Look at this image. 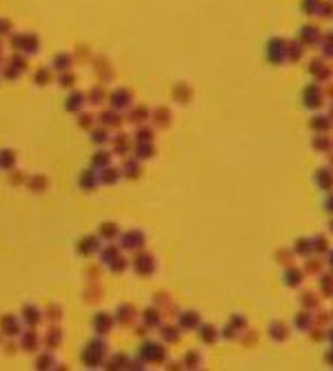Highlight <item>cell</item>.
Here are the masks:
<instances>
[{"mask_svg": "<svg viewBox=\"0 0 333 371\" xmlns=\"http://www.w3.org/2000/svg\"><path fill=\"white\" fill-rule=\"evenodd\" d=\"M105 356H107V344L102 342L100 338H96V340H89L87 342V347L80 353V360L87 367H100Z\"/></svg>", "mask_w": 333, "mask_h": 371, "instance_id": "1", "label": "cell"}, {"mask_svg": "<svg viewBox=\"0 0 333 371\" xmlns=\"http://www.w3.org/2000/svg\"><path fill=\"white\" fill-rule=\"evenodd\" d=\"M18 344H20V351L25 353H38L40 347H42V335L38 334V329H34V327H27V329H22V334L18 335Z\"/></svg>", "mask_w": 333, "mask_h": 371, "instance_id": "2", "label": "cell"}, {"mask_svg": "<svg viewBox=\"0 0 333 371\" xmlns=\"http://www.w3.org/2000/svg\"><path fill=\"white\" fill-rule=\"evenodd\" d=\"M62 342H65V329L60 327V322L47 325V329L42 334V347L47 351H56V349H60Z\"/></svg>", "mask_w": 333, "mask_h": 371, "instance_id": "3", "label": "cell"}, {"mask_svg": "<svg viewBox=\"0 0 333 371\" xmlns=\"http://www.w3.org/2000/svg\"><path fill=\"white\" fill-rule=\"evenodd\" d=\"M0 331L4 338H18L22 334V318L13 313H2L0 316Z\"/></svg>", "mask_w": 333, "mask_h": 371, "instance_id": "4", "label": "cell"}, {"mask_svg": "<svg viewBox=\"0 0 333 371\" xmlns=\"http://www.w3.org/2000/svg\"><path fill=\"white\" fill-rule=\"evenodd\" d=\"M20 318H22V325L25 327L38 329V327L44 322V311L40 307H36V304H25V307L20 309Z\"/></svg>", "mask_w": 333, "mask_h": 371, "instance_id": "5", "label": "cell"}, {"mask_svg": "<svg viewBox=\"0 0 333 371\" xmlns=\"http://www.w3.org/2000/svg\"><path fill=\"white\" fill-rule=\"evenodd\" d=\"M98 249H100V238H96V236H84V238H80L78 245H75V251H78L80 256H84V258L93 256Z\"/></svg>", "mask_w": 333, "mask_h": 371, "instance_id": "6", "label": "cell"}, {"mask_svg": "<svg viewBox=\"0 0 333 371\" xmlns=\"http://www.w3.org/2000/svg\"><path fill=\"white\" fill-rule=\"evenodd\" d=\"M84 103H87V94H82V91H71V94L67 96V100H65V111L75 113V116H78V113L82 111Z\"/></svg>", "mask_w": 333, "mask_h": 371, "instance_id": "7", "label": "cell"}, {"mask_svg": "<svg viewBox=\"0 0 333 371\" xmlns=\"http://www.w3.org/2000/svg\"><path fill=\"white\" fill-rule=\"evenodd\" d=\"M27 189H29L31 193H44L49 189V178L44 174H31L27 176Z\"/></svg>", "mask_w": 333, "mask_h": 371, "instance_id": "8", "label": "cell"}, {"mask_svg": "<svg viewBox=\"0 0 333 371\" xmlns=\"http://www.w3.org/2000/svg\"><path fill=\"white\" fill-rule=\"evenodd\" d=\"M20 51L27 56H34L40 51V38L36 34H22L20 38Z\"/></svg>", "mask_w": 333, "mask_h": 371, "instance_id": "9", "label": "cell"}, {"mask_svg": "<svg viewBox=\"0 0 333 371\" xmlns=\"http://www.w3.org/2000/svg\"><path fill=\"white\" fill-rule=\"evenodd\" d=\"M78 185H80V189H82V191L91 193L93 189H96V185H98V174H96V169H93V167L84 169L82 174H80V178H78Z\"/></svg>", "mask_w": 333, "mask_h": 371, "instance_id": "10", "label": "cell"}, {"mask_svg": "<svg viewBox=\"0 0 333 371\" xmlns=\"http://www.w3.org/2000/svg\"><path fill=\"white\" fill-rule=\"evenodd\" d=\"M100 300H102V287L89 280L87 285H84V289H82V302L96 304V302H100Z\"/></svg>", "mask_w": 333, "mask_h": 371, "instance_id": "11", "label": "cell"}, {"mask_svg": "<svg viewBox=\"0 0 333 371\" xmlns=\"http://www.w3.org/2000/svg\"><path fill=\"white\" fill-rule=\"evenodd\" d=\"M111 327H113V318H111L109 313H98V316L93 318V331H96L98 335H107L111 331Z\"/></svg>", "mask_w": 333, "mask_h": 371, "instance_id": "12", "label": "cell"}, {"mask_svg": "<svg viewBox=\"0 0 333 371\" xmlns=\"http://www.w3.org/2000/svg\"><path fill=\"white\" fill-rule=\"evenodd\" d=\"M36 369L40 371H47V369H56V358H53V351H38L36 353V362H34Z\"/></svg>", "mask_w": 333, "mask_h": 371, "instance_id": "13", "label": "cell"}, {"mask_svg": "<svg viewBox=\"0 0 333 371\" xmlns=\"http://www.w3.org/2000/svg\"><path fill=\"white\" fill-rule=\"evenodd\" d=\"M34 82L38 87H47L51 82H56V72L51 67H38L34 74Z\"/></svg>", "mask_w": 333, "mask_h": 371, "instance_id": "14", "label": "cell"}, {"mask_svg": "<svg viewBox=\"0 0 333 371\" xmlns=\"http://www.w3.org/2000/svg\"><path fill=\"white\" fill-rule=\"evenodd\" d=\"M42 311H44V320H47V325H51V322H60L62 318H65V309H62L58 302H49Z\"/></svg>", "mask_w": 333, "mask_h": 371, "instance_id": "15", "label": "cell"}, {"mask_svg": "<svg viewBox=\"0 0 333 371\" xmlns=\"http://www.w3.org/2000/svg\"><path fill=\"white\" fill-rule=\"evenodd\" d=\"M18 165V156L13 149H0V169L2 171H11Z\"/></svg>", "mask_w": 333, "mask_h": 371, "instance_id": "16", "label": "cell"}, {"mask_svg": "<svg viewBox=\"0 0 333 371\" xmlns=\"http://www.w3.org/2000/svg\"><path fill=\"white\" fill-rule=\"evenodd\" d=\"M75 60H74V54H58L56 58H53V63H51V69L56 74H60V72H67V69H71V65H74Z\"/></svg>", "mask_w": 333, "mask_h": 371, "instance_id": "17", "label": "cell"}, {"mask_svg": "<svg viewBox=\"0 0 333 371\" xmlns=\"http://www.w3.org/2000/svg\"><path fill=\"white\" fill-rule=\"evenodd\" d=\"M56 82L62 87V89H74V85L78 82V76H75L74 69H67V72H60V74H58Z\"/></svg>", "mask_w": 333, "mask_h": 371, "instance_id": "18", "label": "cell"}, {"mask_svg": "<svg viewBox=\"0 0 333 371\" xmlns=\"http://www.w3.org/2000/svg\"><path fill=\"white\" fill-rule=\"evenodd\" d=\"M118 178H120V171L113 169V167H105V169H100V174H98V183H102V185H113Z\"/></svg>", "mask_w": 333, "mask_h": 371, "instance_id": "19", "label": "cell"}, {"mask_svg": "<svg viewBox=\"0 0 333 371\" xmlns=\"http://www.w3.org/2000/svg\"><path fill=\"white\" fill-rule=\"evenodd\" d=\"M7 63H11L13 67H18L20 72H27V67H29V56L22 54V51H13V54L9 56Z\"/></svg>", "mask_w": 333, "mask_h": 371, "instance_id": "20", "label": "cell"}, {"mask_svg": "<svg viewBox=\"0 0 333 371\" xmlns=\"http://www.w3.org/2000/svg\"><path fill=\"white\" fill-rule=\"evenodd\" d=\"M98 120H100V125H105L107 129H109V127H120V125H122V120H120V116L115 111H102L100 116H98Z\"/></svg>", "mask_w": 333, "mask_h": 371, "instance_id": "21", "label": "cell"}, {"mask_svg": "<svg viewBox=\"0 0 333 371\" xmlns=\"http://www.w3.org/2000/svg\"><path fill=\"white\" fill-rule=\"evenodd\" d=\"M109 162H111V153H107V151H96L91 156V167L93 169H105V167H109Z\"/></svg>", "mask_w": 333, "mask_h": 371, "instance_id": "22", "label": "cell"}, {"mask_svg": "<svg viewBox=\"0 0 333 371\" xmlns=\"http://www.w3.org/2000/svg\"><path fill=\"white\" fill-rule=\"evenodd\" d=\"M96 120H98V118L93 116V113L80 111V113H78V120H75V122H78V127H80V129H84V131H91L93 127H96Z\"/></svg>", "mask_w": 333, "mask_h": 371, "instance_id": "23", "label": "cell"}, {"mask_svg": "<svg viewBox=\"0 0 333 371\" xmlns=\"http://www.w3.org/2000/svg\"><path fill=\"white\" fill-rule=\"evenodd\" d=\"M115 236H118V227L113 223H102L98 229V238H102V240H113Z\"/></svg>", "mask_w": 333, "mask_h": 371, "instance_id": "24", "label": "cell"}, {"mask_svg": "<svg viewBox=\"0 0 333 371\" xmlns=\"http://www.w3.org/2000/svg\"><path fill=\"white\" fill-rule=\"evenodd\" d=\"M9 185L16 187V189L25 187V185H27V174L22 169H18V167H16V169H11V171H9Z\"/></svg>", "mask_w": 333, "mask_h": 371, "instance_id": "25", "label": "cell"}, {"mask_svg": "<svg viewBox=\"0 0 333 371\" xmlns=\"http://www.w3.org/2000/svg\"><path fill=\"white\" fill-rule=\"evenodd\" d=\"M105 98H107V94H105L102 87H91V89L87 91V103L89 105H100V103H105Z\"/></svg>", "mask_w": 333, "mask_h": 371, "instance_id": "26", "label": "cell"}, {"mask_svg": "<svg viewBox=\"0 0 333 371\" xmlns=\"http://www.w3.org/2000/svg\"><path fill=\"white\" fill-rule=\"evenodd\" d=\"M0 76H2L4 80H11V82H16L18 78L22 76V72H20V69H18V67H13L11 63H4V65H2V74H0Z\"/></svg>", "mask_w": 333, "mask_h": 371, "instance_id": "27", "label": "cell"}, {"mask_svg": "<svg viewBox=\"0 0 333 371\" xmlns=\"http://www.w3.org/2000/svg\"><path fill=\"white\" fill-rule=\"evenodd\" d=\"M118 256L120 254H118V249H115L113 245H107L105 249H100V262L102 264H111L115 258H118Z\"/></svg>", "mask_w": 333, "mask_h": 371, "instance_id": "28", "label": "cell"}, {"mask_svg": "<svg viewBox=\"0 0 333 371\" xmlns=\"http://www.w3.org/2000/svg\"><path fill=\"white\" fill-rule=\"evenodd\" d=\"M131 320H133V309L129 307V304L118 307V322H120V325H129Z\"/></svg>", "mask_w": 333, "mask_h": 371, "instance_id": "29", "label": "cell"}, {"mask_svg": "<svg viewBox=\"0 0 333 371\" xmlns=\"http://www.w3.org/2000/svg\"><path fill=\"white\" fill-rule=\"evenodd\" d=\"M91 140L96 145L107 143V140H109V136H107V127L105 125H102V127H93V129H91Z\"/></svg>", "mask_w": 333, "mask_h": 371, "instance_id": "30", "label": "cell"}, {"mask_svg": "<svg viewBox=\"0 0 333 371\" xmlns=\"http://www.w3.org/2000/svg\"><path fill=\"white\" fill-rule=\"evenodd\" d=\"M122 245L127 247V249H133V247H140V245H142V236H140V233H136V231L127 233V236L122 238Z\"/></svg>", "mask_w": 333, "mask_h": 371, "instance_id": "31", "label": "cell"}, {"mask_svg": "<svg viewBox=\"0 0 333 371\" xmlns=\"http://www.w3.org/2000/svg\"><path fill=\"white\" fill-rule=\"evenodd\" d=\"M111 105H113V107H127L129 105V94L127 91H115L113 96H111Z\"/></svg>", "mask_w": 333, "mask_h": 371, "instance_id": "32", "label": "cell"}, {"mask_svg": "<svg viewBox=\"0 0 333 371\" xmlns=\"http://www.w3.org/2000/svg\"><path fill=\"white\" fill-rule=\"evenodd\" d=\"M100 276H102V267H100V264H89V267L84 269V278H87V280H91V282H96Z\"/></svg>", "mask_w": 333, "mask_h": 371, "instance_id": "33", "label": "cell"}, {"mask_svg": "<svg viewBox=\"0 0 333 371\" xmlns=\"http://www.w3.org/2000/svg\"><path fill=\"white\" fill-rule=\"evenodd\" d=\"M2 351L7 353V356H16V353L20 351V344L13 342V338H7V340L2 342Z\"/></svg>", "mask_w": 333, "mask_h": 371, "instance_id": "34", "label": "cell"}, {"mask_svg": "<svg viewBox=\"0 0 333 371\" xmlns=\"http://www.w3.org/2000/svg\"><path fill=\"white\" fill-rule=\"evenodd\" d=\"M13 34V23L9 18H0V38H9Z\"/></svg>", "mask_w": 333, "mask_h": 371, "instance_id": "35", "label": "cell"}, {"mask_svg": "<svg viewBox=\"0 0 333 371\" xmlns=\"http://www.w3.org/2000/svg\"><path fill=\"white\" fill-rule=\"evenodd\" d=\"M136 269L140 273L151 271V256H140V258H138V262H136Z\"/></svg>", "mask_w": 333, "mask_h": 371, "instance_id": "36", "label": "cell"}, {"mask_svg": "<svg viewBox=\"0 0 333 371\" xmlns=\"http://www.w3.org/2000/svg\"><path fill=\"white\" fill-rule=\"evenodd\" d=\"M87 58H89V47H87V45H78V49L74 51V60H78V63H84Z\"/></svg>", "mask_w": 333, "mask_h": 371, "instance_id": "37", "label": "cell"}, {"mask_svg": "<svg viewBox=\"0 0 333 371\" xmlns=\"http://www.w3.org/2000/svg\"><path fill=\"white\" fill-rule=\"evenodd\" d=\"M109 267H111V271H124V269H127V262H124V258H120V256H118Z\"/></svg>", "mask_w": 333, "mask_h": 371, "instance_id": "38", "label": "cell"}, {"mask_svg": "<svg viewBox=\"0 0 333 371\" xmlns=\"http://www.w3.org/2000/svg\"><path fill=\"white\" fill-rule=\"evenodd\" d=\"M113 147H115V151H124V147H127V138H124V134L118 136V138L113 140Z\"/></svg>", "mask_w": 333, "mask_h": 371, "instance_id": "39", "label": "cell"}, {"mask_svg": "<svg viewBox=\"0 0 333 371\" xmlns=\"http://www.w3.org/2000/svg\"><path fill=\"white\" fill-rule=\"evenodd\" d=\"M155 122H158V125H167V111H164V109H160L158 113H155Z\"/></svg>", "mask_w": 333, "mask_h": 371, "instance_id": "40", "label": "cell"}, {"mask_svg": "<svg viewBox=\"0 0 333 371\" xmlns=\"http://www.w3.org/2000/svg\"><path fill=\"white\" fill-rule=\"evenodd\" d=\"M124 174H127V176H138V167H133L131 162H127V165H124Z\"/></svg>", "mask_w": 333, "mask_h": 371, "instance_id": "41", "label": "cell"}, {"mask_svg": "<svg viewBox=\"0 0 333 371\" xmlns=\"http://www.w3.org/2000/svg\"><path fill=\"white\" fill-rule=\"evenodd\" d=\"M131 120H133V122H136V120H145V109H138V111H133Z\"/></svg>", "mask_w": 333, "mask_h": 371, "instance_id": "42", "label": "cell"}, {"mask_svg": "<svg viewBox=\"0 0 333 371\" xmlns=\"http://www.w3.org/2000/svg\"><path fill=\"white\" fill-rule=\"evenodd\" d=\"M147 322H149V325H155V322H158V316H155L153 311H147Z\"/></svg>", "mask_w": 333, "mask_h": 371, "instance_id": "43", "label": "cell"}, {"mask_svg": "<svg viewBox=\"0 0 333 371\" xmlns=\"http://www.w3.org/2000/svg\"><path fill=\"white\" fill-rule=\"evenodd\" d=\"M4 65V49H2V45H0V67Z\"/></svg>", "mask_w": 333, "mask_h": 371, "instance_id": "44", "label": "cell"}, {"mask_svg": "<svg viewBox=\"0 0 333 371\" xmlns=\"http://www.w3.org/2000/svg\"><path fill=\"white\" fill-rule=\"evenodd\" d=\"M140 156H142V158H147V156H149V149L142 147V149H140Z\"/></svg>", "mask_w": 333, "mask_h": 371, "instance_id": "45", "label": "cell"}, {"mask_svg": "<svg viewBox=\"0 0 333 371\" xmlns=\"http://www.w3.org/2000/svg\"><path fill=\"white\" fill-rule=\"evenodd\" d=\"M56 369H60V371H67V369H69V365H56Z\"/></svg>", "mask_w": 333, "mask_h": 371, "instance_id": "46", "label": "cell"}, {"mask_svg": "<svg viewBox=\"0 0 333 371\" xmlns=\"http://www.w3.org/2000/svg\"><path fill=\"white\" fill-rule=\"evenodd\" d=\"M4 342V335H2V331H0V344H2Z\"/></svg>", "mask_w": 333, "mask_h": 371, "instance_id": "47", "label": "cell"}, {"mask_svg": "<svg viewBox=\"0 0 333 371\" xmlns=\"http://www.w3.org/2000/svg\"><path fill=\"white\" fill-rule=\"evenodd\" d=\"M0 78H2V76H0Z\"/></svg>", "mask_w": 333, "mask_h": 371, "instance_id": "48", "label": "cell"}]
</instances>
